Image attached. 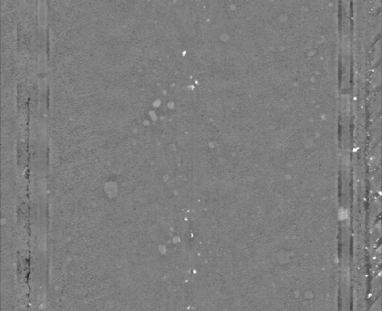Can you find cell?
I'll return each instance as SVG.
<instances>
[{
  "label": "cell",
  "instance_id": "obj_1",
  "mask_svg": "<svg viewBox=\"0 0 382 311\" xmlns=\"http://www.w3.org/2000/svg\"><path fill=\"white\" fill-rule=\"evenodd\" d=\"M45 300H46V293H45V290H44L43 287H40L38 289V293H37V302H38V305L40 307H42L44 305V303H45Z\"/></svg>",
  "mask_w": 382,
  "mask_h": 311
},
{
  "label": "cell",
  "instance_id": "obj_2",
  "mask_svg": "<svg viewBox=\"0 0 382 311\" xmlns=\"http://www.w3.org/2000/svg\"><path fill=\"white\" fill-rule=\"evenodd\" d=\"M37 244L41 250H45L46 248V236L44 233H40L37 237Z\"/></svg>",
  "mask_w": 382,
  "mask_h": 311
}]
</instances>
